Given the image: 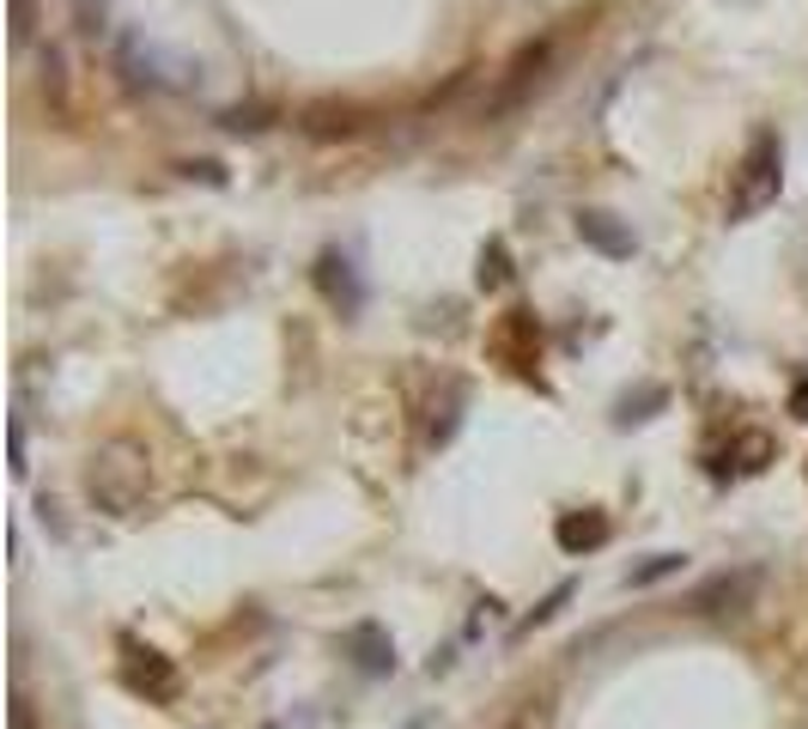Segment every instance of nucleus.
<instances>
[{
  "instance_id": "f257e3e1",
  "label": "nucleus",
  "mask_w": 808,
  "mask_h": 729,
  "mask_svg": "<svg viewBox=\"0 0 808 729\" xmlns=\"http://www.w3.org/2000/svg\"><path fill=\"white\" fill-rule=\"evenodd\" d=\"M778 189H785V140H778L772 128H760V134L748 140V152H741L736 177H729V219L766 213V207L778 201Z\"/></svg>"
},
{
  "instance_id": "f03ea898",
  "label": "nucleus",
  "mask_w": 808,
  "mask_h": 729,
  "mask_svg": "<svg viewBox=\"0 0 808 729\" xmlns=\"http://www.w3.org/2000/svg\"><path fill=\"white\" fill-rule=\"evenodd\" d=\"M147 480H152V468H147V456H140L134 445H103L98 456H91L86 487H91V499H98L103 511L128 517L140 499H147Z\"/></svg>"
},
{
  "instance_id": "7ed1b4c3",
  "label": "nucleus",
  "mask_w": 808,
  "mask_h": 729,
  "mask_svg": "<svg viewBox=\"0 0 808 729\" xmlns=\"http://www.w3.org/2000/svg\"><path fill=\"white\" fill-rule=\"evenodd\" d=\"M122 681L134 687V693H147L152 706H171L177 699V662L159 657L152 645H140V638H122Z\"/></svg>"
},
{
  "instance_id": "20e7f679",
  "label": "nucleus",
  "mask_w": 808,
  "mask_h": 729,
  "mask_svg": "<svg viewBox=\"0 0 808 729\" xmlns=\"http://www.w3.org/2000/svg\"><path fill=\"white\" fill-rule=\"evenodd\" d=\"M754 590H760V571L754 566L718 571V578H706L694 596H687V608H694V615H741V608L754 602Z\"/></svg>"
},
{
  "instance_id": "39448f33",
  "label": "nucleus",
  "mask_w": 808,
  "mask_h": 729,
  "mask_svg": "<svg viewBox=\"0 0 808 729\" xmlns=\"http://www.w3.org/2000/svg\"><path fill=\"white\" fill-rule=\"evenodd\" d=\"M492 347H499V359L511 364V371H529V364H536V347H541L536 317H529V310H511V317L499 322V334H492Z\"/></svg>"
},
{
  "instance_id": "423d86ee",
  "label": "nucleus",
  "mask_w": 808,
  "mask_h": 729,
  "mask_svg": "<svg viewBox=\"0 0 808 729\" xmlns=\"http://www.w3.org/2000/svg\"><path fill=\"white\" fill-rule=\"evenodd\" d=\"M553 541L566 547V553H590V547L608 541V517L602 511H566L553 523Z\"/></svg>"
},
{
  "instance_id": "0eeeda50",
  "label": "nucleus",
  "mask_w": 808,
  "mask_h": 729,
  "mask_svg": "<svg viewBox=\"0 0 808 729\" xmlns=\"http://www.w3.org/2000/svg\"><path fill=\"white\" fill-rule=\"evenodd\" d=\"M578 238L583 243H596L602 256H632V231H620V219L615 213H578Z\"/></svg>"
},
{
  "instance_id": "6e6552de",
  "label": "nucleus",
  "mask_w": 808,
  "mask_h": 729,
  "mask_svg": "<svg viewBox=\"0 0 808 729\" xmlns=\"http://www.w3.org/2000/svg\"><path fill=\"white\" fill-rule=\"evenodd\" d=\"M347 650H353V657H359V669H365V675H383V669H396V645H389V638H383V627H371V620L347 632Z\"/></svg>"
},
{
  "instance_id": "1a4fd4ad",
  "label": "nucleus",
  "mask_w": 808,
  "mask_h": 729,
  "mask_svg": "<svg viewBox=\"0 0 808 729\" xmlns=\"http://www.w3.org/2000/svg\"><path fill=\"white\" fill-rule=\"evenodd\" d=\"M541 68H547V43L541 49H523V56H517V68H511V86L499 91V103H517L529 91V80H541Z\"/></svg>"
},
{
  "instance_id": "9d476101",
  "label": "nucleus",
  "mask_w": 808,
  "mask_h": 729,
  "mask_svg": "<svg viewBox=\"0 0 808 729\" xmlns=\"http://www.w3.org/2000/svg\"><path fill=\"white\" fill-rule=\"evenodd\" d=\"M505 280H511V250H505V238H492L487 250H480V286L492 292V286H505Z\"/></svg>"
},
{
  "instance_id": "9b49d317",
  "label": "nucleus",
  "mask_w": 808,
  "mask_h": 729,
  "mask_svg": "<svg viewBox=\"0 0 808 729\" xmlns=\"http://www.w3.org/2000/svg\"><path fill=\"white\" fill-rule=\"evenodd\" d=\"M322 286H329V298H341L347 310L359 304V286H353V273H347V262H335V256H322Z\"/></svg>"
},
{
  "instance_id": "f8f14e48",
  "label": "nucleus",
  "mask_w": 808,
  "mask_h": 729,
  "mask_svg": "<svg viewBox=\"0 0 808 729\" xmlns=\"http://www.w3.org/2000/svg\"><path fill=\"white\" fill-rule=\"evenodd\" d=\"M669 571H681V553H657V559H650V566H638L632 571V590H645V583H657V578H669Z\"/></svg>"
},
{
  "instance_id": "ddd939ff",
  "label": "nucleus",
  "mask_w": 808,
  "mask_h": 729,
  "mask_svg": "<svg viewBox=\"0 0 808 729\" xmlns=\"http://www.w3.org/2000/svg\"><path fill=\"white\" fill-rule=\"evenodd\" d=\"M736 456H741V468L754 475V468H766V456H772V438H766V432H748V438L736 445Z\"/></svg>"
},
{
  "instance_id": "4468645a",
  "label": "nucleus",
  "mask_w": 808,
  "mask_h": 729,
  "mask_svg": "<svg viewBox=\"0 0 808 729\" xmlns=\"http://www.w3.org/2000/svg\"><path fill=\"white\" fill-rule=\"evenodd\" d=\"M566 596H571V583H559V590L547 596V602L536 608V615H529V620H517V632H529V627H541V620H553V615H559V602H566Z\"/></svg>"
},
{
  "instance_id": "2eb2a0df",
  "label": "nucleus",
  "mask_w": 808,
  "mask_h": 729,
  "mask_svg": "<svg viewBox=\"0 0 808 729\" xmlns=\"http://www.w3.org/2000/svg\"><path fill=\"white\" fill-rule=\"evenodd\" d=\"M31 31H37L31 0H12V43H31Z\"/></svg>"
},
{
  "instance_id": "dca6fc26",
  "label": "nucleus",
  "mask_w": 808,
  "mask_h": 729,
  "mask_svg": "<svg viewBox=\"0 0 808 729\" xmlns=\"http://www.w3.org/2000/svg\"><path fill=\"white\" fill-rule=\"evenodd\" d=\"M226 128H231V134H243V128L256 134V128H262V110H231V116H226Z\"/></svg>"
},
{
  "instance_id": "f3484780",
  "label": "nucleus",
  "mask_w": 808,
  "mask_h": 729,
  "mask_svg": "<svg viewBox=\"0 0 808 729\" xmlns=\"http://www.w3.org/2000/svg\"><path fill=\"white\" fill-rule=\"evenodd\" d=\"M638 408H662V389H645V396H638ZM632 420V401H620V426Z\"/></svg>"
},
{
  "instance_id": "a211bd4d",
  "label": "nucleus",
  "mask_w": 808,
  "mask_h": 729,
  "mask_svg": "<svg viewBox=\"0 0 808 729\" xmlns=\"http://www.w3.org/2000/svg\"><path fill=\"white\" fill-rule=\"evenodd\" d=\"M182 177H207V182H226V171H219L213 159H201V164H182Z\"/></svg>"
},
{
  "instance_id": "6ab92c4d",
  "label": "nucleus",
  "mask_w": 808,
  "mask_h": 729,
  "mask_svg": "<svg viewBox=\"0 0 808 729\" xmlns=\"http://www.w3.org/2000/svg\"><path fill=\"white\" fill-rule=\"evenodd\" d=\"M790 413H797V420H808V377H802L797 389H790Z\"/></svg>"
},
{
  "instance_id": "aec40b11",
  "label": "nucleus",
  "mask_w": 808,
  "mask_h": 729,
  "mask_svg": "<svg viewBox=\"0 0 808 729\" xmlns=\"http://www.w3.org/2000/svg\"><path fill=\"white\" fill-rule=\"evenodd\" d=\"M262 729H280V723H262Z\"/></svg>"
}]
</instances>
